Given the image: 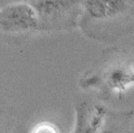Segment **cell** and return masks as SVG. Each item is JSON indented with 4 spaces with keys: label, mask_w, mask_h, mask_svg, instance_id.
Listing matches in <instances>:
<instances>
[{
    "label": "cell",
    "mask_w": 134,
    "mask_h": 133,
    "mask_svg": "<svg viewBox=\"0 0 134 133\" xmlns=\"http://www.w3.org/2000/svg\"><path fill=\"white\" fill-rule=\"evenodd\" d=\"M131 85H134V68L130 61L123 59L110 63L100 71L87 74L80 80L83 89H97L117 98H123Z\"/></svg>",
    "instance_id": "6da1fadb"
},
{
    "label": "cell",
    "mask_w": 134,
    "mask_h": 133,
    "mask_svg": "<svg viewBox=\"0 0 134 133\" xmlns=\"http://www.w3.org/2000/svg\"><path fill=\"white\" fill-rule=\"evenodd\" d=\"M0 28L7 34L31 33L41 29L38 14L30 2L3 7L0 10Z\"/></svg>",
    "instance_id": "7a4b0ae2"
},
{
    "label": "cell",
    "mask_w": 134,
    "mask_h": 133,
    "mask_svg": "<svg viewBox=\"0 0 134 133\" xmlns=\"http://www.w3.org/2000/svg\"><path fill=\"white\" fill-rule=\"evenodd\" d=\"M131 3V0H82L81 7L87 20L96 24H108L130 13Z\"/></svg>",
    "instance_id": "3957f363"
},
{
    "label": "cell",
    "mask_w": 134,
    "mask_h": 133,
    "mask_svg": "<svg viewBox=\"0 0 134 133\" xmlns=\"http://www.w3.org/2000/svg\"><path fill=\"white\" fill-rule=\"evenodd\" d=\"M107 109L90 101L79 102L75 107V125L72 133H98L108 117Z\"/></svg>",
    "instance_id": "277c9868"
},
{
    "label": "cell",
    "mask_w": 134,
    "mask_h": 133,
    "mask_svg": "<svg viewBox=\"0 0 134 133\" xmlns=\"http://www.w3.org/2000/svg\"><path fill=\"white\" fill-rule=\"evenodd\" d=\"M40 21V28L56 26L66 21L78 6V0H31Z\"/></svg>",
    "instance_id": "5b68a950"
},
{
    "label": "cell",
    "mask_w": 134,
    "mask_h": 133,
    "mask_svg": "<svg viewBox=\"0 0 134 133\" xmlns=\"http://www.w3.org/2000/svg\"><path fill=\"white\" fill-rule=\"evenodd\" d=\"M124 117H120L119 119H116V117L109 118V114H108L105 124L98 133H125L126 126H129V122L126 120L127 118Z\"/></svg>",
    "instance_id": "8992f818"
},
{
    "label": "cell",
    "mask_w": 134,
    "mask_h": 133,
    "mask_svg": "<svg viewBox=\"0 0 134 133\" xmlns=\"http://www.w3.org/2000/svg\"><path fill=\"white\" fill-rule=\"evenodd\" d=\"M30 133H59L57 126L51 122H40L32 129Z\"/></svg>",
    "instance_id": "52a82bcc"
}]
</instances>
